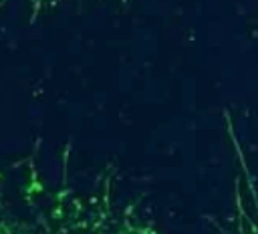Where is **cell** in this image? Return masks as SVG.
Segmentation results:
<instances>
[{"label":"cell","instance_id":"6da1fadb","mask_svg":"<svg viewBox=\"0 0 258 234\" xmlns=\"http://www.w3.org/2000/svg\"><path fill=\"white\" fill-rule=\"evenodd\" d=\"M0 234H153L141 222H125L121 214L101 212V204L91 206L87 198H75L69 206L56 200L36 212L0 210Z\"/></svg>","mask_w":258,"mask_h":234}]
</instances>
